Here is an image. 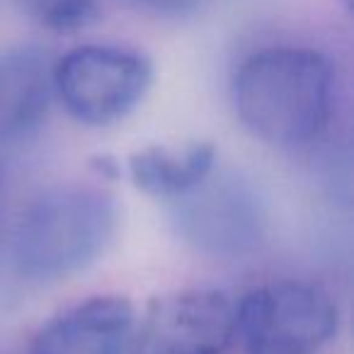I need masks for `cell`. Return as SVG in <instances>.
Wrapping results in <instances>:
<instances>
[{
    "label": "cell",
    "instance_id": "1",
    "mask_svg": "<svg viewBox=\"0 0 354 354\" xmlns=\"http://www.w3.org/2000/svg\"><path fill=\"white\" fill-rule=\"evenodd\" d=\"M333 61L313 46L274 44L241 61L231 78L238 122L262 143L304 148L328 129L335 109Z\"/></svg>",
    "mask_w": 354,
    "mask_h": 354
},
{
    "label": "cell",
    "instance_id": "2",
    "mask_svg": "<svg viewBox=\"0 0 354 354\" xmlns=\"http://www.w3.org/2000/svg\"><path fill=\"white\" fill-rule=\"evenodd\" d=\"M119 223L114 197L95 185H56L20 216L12 260L32 281H61L83 272L112 243Z\"/></svg>",
    "mask_w": 354,
    "mask_h": 354
},
{
    "label": "cell",
    "instance_id": "3",
    "mask_svg": "<svg viewBox=\"0 0 354 354\" xmlns=\"http://www.w3.org/2000/svg\"><path fill=\"white\" fill-rule=\"evenodd\" d=\"M337 330V301L310 281H267L236 304L243 354H323Z\"/></svg>",
    "mask_w": 354,
    "mask_h": 354
},
{
    "label": "cell",
    "instance_id": "4",
    "mask_svg": "<svg viewBox=\"0 0 354 354\" xmlns=\"http://www.w3.org/2000/svg\"><path fill=\"white\" fill-rule=\"evenodd\" d=\"M156 68L146 51L80 44L54 61V95L83 127L119 124L146 100Z\"/></svg>",
    "mask_w": 354,
    "mask_h": 354
},
{
    "label": "cell",
    "instance_id": "5",
    "mask_svg": "<svg viewBox=\"0 0 354 354\" xmlns=\"http://www.w3.org/2000/svg\"><path fill=\"white\" fill-rule=\"evenodd\" d=\"M167 204L175 233L204 255L243 257L265 241L267 204L260 189L238 172L214 167L197 187Z\"/></svg>",
    "mask_w": 354,
    "mask_h": 354
},
{
    "label": "cell",
    "instance_id": "6",
    "mask_svg": "<svg viewBox=\"0 0 354 354\" xmlns=\"http://www.w3.org/2000/svg\"><path fill=\"white\" fill-rule=\"evenodd\" d=\"M236 339V304L221 289L192 286L148 304L133 328V354H226Z\"/></svg>",
    "mask_w": 354,
    "mask_h": 354
},
{
    "label": "cell",
    "instance_id": "7",
    "mask_svg": "<svg viewBox=\"0 0 354 354\" xmlns=\"http://www.w3.org/2000/svg\"><path fill=\"white\" fill-rule=\"evenodd\" d=\"M136 310L117 294H97L51 315L35 333L30 354H127Z\"/></svg>",
    "mask_w": 354,
    "mask_h": 354
},
{
    "label": "cell",
    "instance_id": "8",
    "mask_svg": "<svg viewBox=\"0 0 354 354\" xmlns=\"http://www.w3.org/2000/svg\"><path fill=\"white\" fill-rule=\"evenodd\" d=\"M54 56L39 44L0 49V143H20L41 129L54 95Z\"/></svg>",
    "mask_w": 354,
    "mask_h": 354
},
{
    "label": "cell",
    "instance_id": "9",
    "mask_svg": "<svg viewBox=\"0 0 354 354\" xmlns=\"http://www.w3.org/2000/svg\"><path fill=\"white\" fill-rule=\"evenodd\" d=\"M212 141H189L183 146H143L127 160L129 177L143 194L160 202H172L197 187L218 165Z\"/></svg>",
    "mask_w": 354,
    "mask_h": 354
},
{
    "label": "cell",
    "instance_id": "10",
    "mask_svg": "<svg viewBox=\"0 0 354 354\" xmlns=\"http://www.w3.org/2000/svg\"><path fill=\"white\" fill-rule=\"evenodd\" d=\"M15 6L41 30L68 35L85 30L97 20L102 0H15Z\"/></svg>",
    "mask_w": 354,
    "mask_h": 354
},
{
    "label": "cell",
    "instance_id": "11",
    "mask_svg": "<svg viewBox=\"0 0 354 354\" xmlns=\"http://www.w3.org/2000/svg\"><path fill=\"white\" fill-rule=\"evenodd\" d=\"M122 3L153 20L183 22L202 12L209 0H122Z\"/></svg>",
    "mask_w": 354,
    "mask_h": 354
},
{
    "label": "cell",
    "instance_id": "12",
    "mask_svg": "<svg viewBox=\"0 0 354 354\" xmlns=\"http://www.w3.org/2000/svg\"><path fill=\"white\" fill-rule=\"evenodd\" d=\"M0 223H3V180H0Z\"/></svg>",
    "mask_w": 354,
    "mask_h": 354
}]
</instances>
